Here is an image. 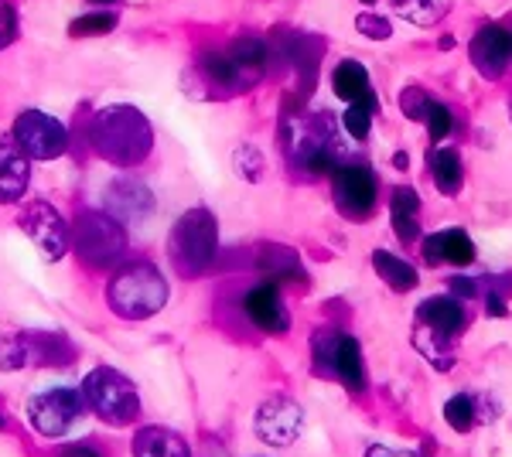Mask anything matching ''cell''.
Instances as JSON below:
<instances>
[{
	"mask_svg": "<svg viewBox=\"0 0 512 457\" xmlns=\"http://www.w3.org/2000/svg\"><path fill=\"white\" fill-rule=\"evenodd\" d=\"M89 147L103 157V161L117 164V168H137L151 157L154 130L151 120L127 103H113L93 113L89 120Z\"/></svg>",
	"mask_w": 512,
	"mask_h": 457,
	"instance_id": "cell-1",
	"label": "cell"
},
{
	"mask_svg": "<svg viewBox=\"0 0 512 457\" xmlns=\"http://www.w3.org/2000/svg\"><path fill=\"white\" fill-rule=\"evenodd\" d=\"M106 301H110V311L123 321H147L168 304V284L154 263L130 260L110 280Z\"/></svg>",
	"mask_w": 512,
	"mask_h": 457,
	"instance_id": "cell-2",
	"label": "cell"
},
{
	"mask_svg": "<svg viewBox=\"0 0 512 457\" xmlns=\"http://www.w3.org/2000/svg\"><path fill=\"white\" fill-rule=\"evenodd\" d=\"M219 249V222L209 209H188L168 236V256L178 277H202Z\"/></svg>",
	"mask_w": 512,
	"mask_h": 457,
	"instance_id": "cell-3",
	"label": "cell"
},
{
	"mask_svg": "<svg viewBox=\"0 0 512 457\" xmlns=\"http://www.w3.org/2000/svg\"><path fill=\"white\" fill-rule=\"evenodd\" d=\"M69 243L76 249L82 267L110 270L127 253V229H123L117 215L103 209H82L69 229Z\"/></svg>",
	"mask_w": 512,
	"mask_h": 457,
	"instance_id": "cell-4",
	"label": "cell"
},
{
	"mask_svg": "<svg viewBox=\"0 0 512 457\" xmlns=\"http://www.w3.org/2000/svg\"><path fill=\"white\" fill-rule=\"evenodd\" d=\"M82 396H86V410H93L110 427H127L140 413L137 386L110 365H99L82 379Z\"/></svg>",
	"mask_w": 512,
	"mask_h": 457,
	"instance_id": "cell-5",
	"label": "cell"
},
{
	"mask_svg": "<svg viewBox=\"0 0 512 457\" xmlns=\"http://www.w3.org/2000/svg\"><path fill=\"white\" fill-rule=\"evenodd\" d=\"M263 65H267V45L260 38H236L229 48H219V52L202 58V72L212 86L226 89V93L250 89L263 76Z\"/></svg>",
	"mask_w": 512,
	"mask_h": 457,
	"instance_id": "cell-6",
	"label": "cell"
},
{
	"mask_svg": "<svg viewBox=\"0 0 512 457\" xmlns=\"http://www.w3.org/2000/svg\"><path fill=\"white\" fill-rule=\"evenodd\" d=\"M315 372L318 376H332L342 382L349 393L366 389V365H362V348L352 335L342 331H315Z\"/></svg>",
	"mask_w": 512,
	"mask_h": 457,
	"instance_id": "cell-7",
	"label": "cell"
},
{
	"mask_svg": "<svg viewBox=\"0 0 512 457\" xmlns=\"http://www.w3.org/2000/svg\"><path fill=\"white\" fill-rule=\"evenodd\" d=\"M82 413H86V396H82V389L72 386L41 389L28 400V423L41 437H65L79 423Z\"/></svg>",
	"mask_w": 512,
	"mask_h": 457,
	"instance_id": "cell-8",
	"label": "cell"
},
{
	"mask_svg": "<svg viewBox=\"0 0 512 457\" xmlns=\"http://www.w3.org/2000/svg\"><path fill=\"white\" fill-rule=\"evenodd\" d=\"M18 226L24 229V236L38 246V253L45 256L48 263H59L65 253H69V226H65L62 212L55 209L45 198H31L24 202V209L18 215Z\"/></svg>",
	"mask_w": 512,
	"mask_h": 457,
	"instance_id": "cell-9",
	"label": "cell"
},
{
	"mask_svg": "<svg viewBox=\"0 0 512 457\" xmlns=\"http://www.w3.org/2000/svg\"><path fill=\"white\" fill-rule=\"evenodd\" d=\"M14 144L31 161H59L69 151V130L62 127V120L41 110H21L14 120Z\"/></svg>",
	"mask_w": 512,
	"mask_h": 457,
	"instance_id": "cell-10",
	"label": "cell"
},
{
	"mask_svg": "<svg viewBox=\"0 0 512 457\" xmlns=\"http://www.w3.org/2000/svg\"><path fill=\"white\" fill-rule=\"evenodd\" d=\"M376 174L366 164H338L335 171V202L349 219H366L376 209Z\"/></svg>",
	"mask_w": 512,
	"mask_h": 457,
	"instance_id": "cell-11",
	"label": "cell"
},
{
	"mask_svg": "<svg viewBox=\"0 0 512 457\" xmlns=\"http://www.w3.org/2000/svg\"><path fill=\"white\" fill-rule=\"evenodd\" d=\"M253 427L263 444L291 447L304 430V413H301V406L294 400H287V396H274V400H267L256 410Z\"/></svg>",
	"mask_w": 512,
	"mask_h": 457,
	"instance_id": "cell-12",
	"label": "cell"
},
{
	"mask_svg": "<svg viewBox=\"0 0 512 457\" xmlns=\"http://www.w3.org/2000/svg\"><path fill=\"white\" fill-rule=\"evenodd\" d=\"M291 161L308 174H335L338 171V147L328 134V123H311L291 144Z\"/></svg>",
	"mask_w": 512,
	"mask_h": 457,
	"instance_id": "cell-13",
	"label": "cell"
},
{
	"mask_svg": "<svg viewBox=\"0 0 512 457\" xmlns=\"http://www.w3.org/2000/svg\"><path fill=\"white\" fill-rule=\"evenodd\" d=\"M472 62L485 79H499L506 72L512 58V31L499 28V24H485L482 31L472 38Z\"/></svg>",
	"mask_w": 512,
	"mask_h": 457,
	"instance_id": "cell-14",
	"label": "cell"
},
{
	"mask_svg": "<svg viewBox=\"0 0 512 457\" xmlns=\"http://www.w3.org/2000/svg\"><path fill=\"white\" fill-rule=\"evenodd\" d=\"M31 185V157L14 144V137H0V205H18Z\"/></svg>",
	"mask_w": 512,
	"mask_h": 457,
	"instance_id": "cell-15",
	"label": "cell"
},
{
	"mask_svg": "<svg viewBox=\"0 0 512 457\" xmlns=\"http://www.w3.org/2000/svg\"><path fill=\"white\" fill-rule=\"evenodd\" d=\"M246 318H250L256 328L267 331V335H284L291 328V318L284 311V301H280L277 284H260L246 294Z\"/></svg>",
	"mask_w": 512,
	"mask_h": 457,
	"instance_id": "cell-16",
	"label": "cell"
},
{
	"mask_svg": "<svg viewBox=\"0 0 512 457\" xmlns=\"http://www.w3.org/2000/svg\"><path fill=\"white\" fill-rule=\"evenodd\" d=\"M424 260L427 267H441V263L468 267V263H475V243L465 229H441L424 239Z\"/></svg>",
	"mask_w": 512,
	"mask_h": 457,
	"instance_id": "cell-17",
	"label": "cell"
},
{
	"mask_svg": "<svg viewBox=\"0 0 512 457\" xmlns=\"http://www.w3.org/2000/svg\"><path fill=\"white\" fill-rule=\"evenodd\" d=\"M417 321L424 324V328H431L437 338H454L461 328H465V304L458 301V297H427L424 304L417 307Z\"/></svg>",
	"mask_w": 512,
	"mask_h": 457,
	"instance_id": "cell-18",
	"label": "cell"
},
{
	"mask_svg": "<svg viewBox=\"0 0 512 457\" xmlns=\"http://www.w3.org/2000/svg\"><path fill=\"white\" fill-rule=\"evenodd\" d=\"M106 202H110V215H120V219L137 222L151 212V191L134 178H123V181H113L110 185V191H106Z\"/></svg>",
	"mask_w": 512,
	"mask_h": 457,
	"instance_id": "cell-19",
	"label": "cell"
},
{
	"mask_svg": "<svg viewBox=\"0 0 512 457\" xmlns=\"http://www.w3.org/2000/svg\"><path fill=\"white\" fill-rule=\"evenodd\" d=\"M134 457H192V447L175 430L144 427L134 437Z\"/></svg>",
	"mask_w": 512,
	"mask_h": 457,
	"instance_id": "cell-20",
	"label": "cell"
},
{
	"mask_svg": "<svg viewBox=\"0 0 512 457\" xmlns=\"http://www.w3.org/2000/svg\"><path fill=\"white\" fill-rule=\"evenodd\" d=\"M390 215H393V229L400 243H414L420 236V195L414 188L400 185L393 188V202H390Z\"/></svg>",
	"mask_w": 512,
	"mask_h": 457,
	"instance_id": "cell-21",
	"label": "cell"
},
{
	"mask_svg": "<svg viewBox=\"0 0 512 457\" xmlns=\"http://www.w3.org/2000/svg\"><path fill=\"white\" fill-rule=\"evenodd\" d=\"M260 273H263V284H287V280H304L301 273V260H297L294 249L284 246H267L260 249Z\"/></svg>",
	"mask_w": 512,
	"mask_h": 457,
	"instance_id": "cell-22",
	"label": "cell"
},
{
	"mask_svg": "<svg viewBox=\"0 0 512 457\" xmlns=\"http://www.w3.org/2000/svg\"><path fill=\"white\" fill-rule=\"evenodd\" d=\"M41 365L38 335H0V372H18Z\"/></svg>",
	"mask_w": 512,
	"mask_h": 457,
	"instance_id": "cell-23",
	"label": "cell"
},
{
	"mask_svg": "<svg viewBox=\"0 0 512 457\" xmlns=\"http://www.w3.org/2000/svg\"><path fill=\"white\" fill-rule=\"evenodd\" d=\"M332 89H335L338 99H345V103H355V99L373 93V89H369L366 65L355 62V58H345V62H338L335 72H332Z\"/></svg>",
	"mask_w": 512,
	"mask_h": 457,
	"instance_id": "cell-24",
	"label": "cell"
},
{
	"mask_svg": "<svg viewBox=\"0 0 512 457\" xmlns=\"http://www.w3.org/2000/svg\"><path fill=\"white\" fill-rule=\"evenodd\" d=\"M427 161H431V174H434L437 191H441V195H458L461 185H465V168H461L458 151H451V147H437Z\"/></svg>",
	"mask_w": 512,
	"mask_h": 457,
	"instance_id": "cell-25",
	"label": "cell"
},
{
	"mask_svg": "<svg viewBox=\"0 0 512 457\" xmlns=\"http://www.w3.org/2000/svg\"><path fill=\"white\" fill-rule=\"evenodd\" d=\"M373 267H376L379 277H383V284H390V290H396V294H407V290L417 287V270L410 267L403 256H393V253H386V249H376Z\"/></svg>",
	"mask_w": 512,
	"mask_h": 457,
	"instance_id": "cell-26",
	"label": "cell"
},
{
	"mask_svg": "<svg viewBox=\"0 0 512 457\" xmlns=\"http://www.w3.org/2000/svg\"><path fill=\"white\" fill-rule=\"evenodd\" d=\"M376 113H379V99H376V93H366L362 99H355V103H349V110H345V116H342V123H345V130H349V137L366 140V137H369V130H373Z\"/></svg>",
	"mask_w": 512,
	"mask_h": 457,
	"instance_id": "cell-27",
	"label": "cell"
},
{
	"mask_svg": "<svg viewBox=\"0 0 512 457\" xmlns=\"http://www.w3.org/2000/svg\"><path fill=\"white\" fill-rule=\"evenodd\" d=\"M393 11H400L403 18L420 24V28H431L448 14V0H393Z\"/></svg>",
	"mask_w": 512,
	"mask_h": 457,
	"instance_id": "cell-28",
	"label": "cell"
},
{
	"mask_svg": "<svg viewBox=\"0 0 512 457\" xmlns=\"http://www.w3.org/2000/svg\"><path fill=\"white\" fill-rule=\"evenodd\" d=\"M113 28H117V14L113 11H89L69 24V38H93V35H106Z\"/></svg>",
	"mask_w": 512,
	"mask_h": 457,
	"instance_id": "cell-29",
	"label": "cell"
},
{
	"mask_svg": "<svg viewBox=\"0 0 512 457\" xmlns=\"http://www.w3.org/2000/svg\"><path fill=\"white\" fill-rule=\"evenodd\" d=\"M444 420H448L451 430H458V434H468V430L475 427V400L472 396H451L448 403H444Z\"/></svg>",
	"mask_w": 512,
	"mask_h": 457,
	"instance_id": "cell-30",
	"label": "cell"
},
{
	"mask_svg": "<svg viewBox=\"0 0 512 457\" xmlns=\"http://www.w3.org/2000/svg\"><path fill=\"white\" fill-rule=\"evenodd\" d=\"M424 123H427V134H431V140L437 144V140H444L454 130V116L444 103H437V99H431L427 103V113H424Z\"/></svg>",
	"mask_w": 512,
	"mask_h": 457,
	"instance_id": "cell-31",
	"label": "cell"
},
{
	"mask_svg": "<svg viewBox=\"0 0 512 457\" xmlns=\"http://www.w3.org/2000/svg\"><path fill=\"white\" fill-rule=\"evenodd\" d=\"M21 35V21H18V11H14L11 0H0V52L11 48L14 41Z\"/></svg>",
	"mask_w": 512,
	"mask_h": 457,
	"instance_id": "cell-32",
	"label": "cell"
},
{
	"mask_svg": "<svg viewBox=\"0 0 512 457\" xmlns=\"http://www.w3.org/2000/svg\"><path fill=\"white\" fill-rule=\"evenodd\" d=\"M355 28H359V35L376 38V41H386V38L393 35V24L386 21L383 14H373V11L359 14V18H355Z\"/></svg>",
	"mask_w": 512,
	"mask_h": 457,
	"instance_id": "cell-33",
	"label": "cell"
},
{
	"mask_svg": "<svg viewBox=\"0 0 512 457\" xmlns=\"http://www.w3.org/2000/svg\"><path fill=\"white\" fill-rule=\"evenodd\" d=\"M236 171L243 174L246 181H260V174H263L260 151H256V147H239V151H236Z\"/></svg>",
	"mask_w": 512,
	"mask_h": 457,
	"instance_id": "cell-34",
	"label": "cell"
},
{
	"mask_svg": "<svg viewBox=\"0 0 512 457\" xmlns=\"http://www.w3.org/2000/svg\"><path fill=\"white\" fill-rule=\"evenodd\" d=\"M427 103H431V96H427L424 89H417V86H410V89H403V93H400V106H403V113H407L410 120H424Z\"/></svg>",
	"mask_w": 512,
	"mask_h": 457,
	"instance_id": "cell-35",
	"label": "cell"
},
{
	"mask_svg": "<svg viewBox=\"0 0 512 457\" xmlns=\"http://www.w3.org/2000/svg\"><path fill=\"white\" fill-rule=\"evenodd\" d=\"M451 290H454L458 297H478L475 280H468V277H454V280H451Z\"/></svg>",
	"mask_w": 512,
	"mask_h": 457,
	"instance_id": "cell-36",
	"label": "cell"
},
{
	"mask_svg": "<svg viewBox=\"0 0 512 457\" xmlns=\"http://www.w3.org/2000/svg\"><path fill=\"white\" fill-rule=\"evenodd\" d=\"M366 457H417V454H410V451H393V447L373 444V447L366 451Z\"/></svg>",
	"mask_w": 512,
	"mask_h": 457,
	"instance_id": "cell-37",
	"label": "cell"
},
{
	"mask_svg": "<svg viewBox=\"0 0 512 457\" xmlns=\"http://www.w3.org/2000/svg\"><path fill=\"white\" fill-rule=\"evenodd\" d=\"M59 457H103L99 451H93L89 444H72V447H65V451Z\"/></svg>",
	"mask_w": 512,
	"mask_h": 457,
	"instance_id": "cell-38",
	"label": "cell"
},
{
	"mask_svg": "<svg viewBox=\"0 0 512 457\" xmlns=\"http://www.w3.org/2000/svg\"><path fill=\"white\" fill-rule=\"evenodd\" d=\"M485 301H489V314H492V318H502V314H506V301H502L499 294H485Z\"/></svg>",
	"mask_w": 512,
	"mask_h": 457,
	"instance_id": "cell-39",
	"label": "cell"
},
{
	"mask_svg": "<svg viewBox=\"0 0 512 457\" xmlns=\"http://www.w3.org/2000/svg\"><path fill=\"white\" fill-rule=\"evenodd\" d=\"M86 4H96V7H106V4H113V0H86Z\"/></svg>",
	"mask_w": 512,
	"mask_h": 457,
	"instance_id": "cell-40",
	"label": "cell"
},
{
	"mask_svg": "<svg viewBox=\"0 0 512 457\" xmlns=\"http://www.w3.org/2000/svg\"><path fill=\"white\" fill-rule=\"evenodd\" d=\"M7 427V417H4V410H0V430H4Z\"/></svg>",
	"mask_w": 512,
	"mask_h": 457,
	"instance_id": "cell-41",
	"label": "cell"
},
{
	"mask_svg": "<svg viewBox=\"0 0 512 457\" xmlns=\"http://www.w3.org/2000/svg\"><path fill=\"white\" fill-rule=\"evenodd\" d=\"M362 4H376V0H362Z\"/></svg>",
	"mask_w": 512,
	"mask_h": 457,
	"instance_id": "cell-42",
	"label": "cell"
},
{
	"mask_svg": "<svg viewBox=\"0 0 512 457\" xmlns=\"http://www.w3.org/2000/svg\"><path fill=\"white\" fill-rule=\"evenodd\" d=\"M509 116H512V103H509Z\"/></svg>",
	"mask_w": 512,
	"mask_h": 457,
	"instance_id": "cell-43",
	"label": "cell"
}]
</instances>
